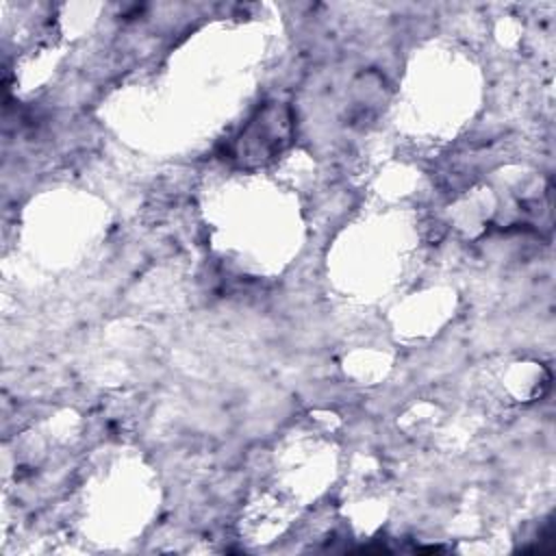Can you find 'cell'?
<instances>
[{"label": "cell", "mask_w": 556, "mask_h": 556, "mask_svg": "<svg viewBox=\"0 0 556 556\" xmlns=\"http://www.w3.org/2000/svg\"><path fill=\"white\" fill-rule=\"evenodd\" d=\"M289 132L291 122L287 111L278 104H269L258 111L243 128L237 143V156L241 161L265 163L287 146Z\"/></svg>", "instance_id": "1"}]
</instances>
